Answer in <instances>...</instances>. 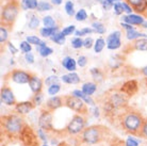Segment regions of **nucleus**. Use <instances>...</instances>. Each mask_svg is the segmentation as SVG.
Wrapping results in <instances>:
<instances>
[{
  "mask_svg": "<svg viewBox=\"0 0 147 146\" xmlns=\"http://www.w3.org/2000/svg\"><path fill=\"white\" fill-rule=\"evenodd\" d=\"M123 64V60L121 59V57L118 55H112L109 60V65H110L111 68H113V70H116L118 68L119 66Z\"/></svg>",
  "mask_w": 147,
  "mask_h": 146,
  "instance_id": "393cba45",
  "label": "nucleus"
},
{
  "mask_svg": "<svg viewBox=\"0 0 147 146\" xmlns=\"http://www.w3.org/2000/svg\"><path fill=\"white\" fill-rule=\"evenodd\" d=\"M7 37H9V32H7V27L1 25V27H0V44H5L7 42Z\"/></svg>",
  "mask_w": 147,
  "mask_h": 146,
  "instance_id": "72a5a7b5",
  "label": "nucleus"
},
{
  "mask_svg": "<svg viewBox=\"0 0 147 146\" xmlns=\"http://www.w3.org/2000/svg\"><path fill=\"white\" fill-rule=\"evenodd\" d=\"M90 73H91V75H92L94 81L97 82V83H98V82H101V81L103 80V73L99 70V68L93 67V68L90 70Z\"/></svg>",
  "mask_w": 147,
  "mask_h": 146,
  "instance_id": "a878e982",
  "label": "nucleus"
},
{
  "mask_svg": "<svg viewBox=\"0 0 147 146\" xmlns=\"http://www.w3.org/2000/svg\"><path fill=\"white\" fill-rule=\"evenodd\" d=\"M61 91V84L60 83H57V84H52L50 87H48V90H47V93L48 95L52 96H57V94Z\"/></svg>",
  "mask_w": 147,
  "mask_h": 146,
  "instance_id": "c9c22d12",
  "label": "nucleus"
},
{
  "mask_svg": "<svg viewBox=\"0 0 147 146\" xmlns=\"http://www.w3.org/2000/svg\"><path fill=\"white\" fill-rule=\"evenodd\" d=\"M26 41L29 43V44L36 45V46H38V45H40V43L42 42V40H40L38 36H36V35H29V36L26 37Z\"/></svg>",
  "mask_w": 147,
  "mask_h": 146,
  "instance_id": "a18cd8bd",
  "label": "nucleus"
},
{
  "mask_svg": "<svg viewBox=\"0 0 147 146\" xmlns=\"http://www.w3.org/2000/svg\"><path fill=\"white\" fill-rule=\"evenodd\" d=\"M2 127L4 132L11 137L22 135L25 129L24 120L19 114H10L2 118Z\"/></svg>",
  "mask_w": 147,
  "mask_h": 146,
  "instance_id": "f03ea898",
  "label": "nucleus"
},
{
  "mask_svg": "<svg viewBox=\"0 0 147 146\" xmlns=\"http://www.w3.org/2000/svg\"><path fill=\"white\" fill-rule=\"evenodd\" d=\"M133 48L138 51H147V37H141L134 41Z\"/></svg>",
  "mask_w": 147,
  "mask_h": 146,
  "instance_id": "5701e85b",
  "label": "nucleus"
},
{
  "mask_svg": "<svg viewBox=\"0 0 147 146\" xmlns=\"http://www.w3.org/2000/svg\"><path fill=\"white\" fill-rule=\"evenodd\" d=\"M37 137L46 144V142H47V133H46V130L42 129V128H38L37 129Z\"/></svg>",
  "mask_w": 147,
  "mask_h": 146,
  "instance_id": "09e8293b",
  "label": "nucleus"
},
{
  "mask_svg": "<svg viewBox=\"0 0 147 146\" xmlns=\"http://www.w3.org/2000/svg\"><path fill=\"white\" fill-rule=\"evenodd\" d=\"M107 48L110 50H117L118 48L121 47V31H113L110 33L107 37Z\"/></svg>",
  "mask_w": 147,
  "mask_h": 146,
  "instance_id": "1a4fd4ad",
  "label": "nucleus"
},
{
  "mask_svg": "<svg viewBox=\"0 0 147 146\" xmlns=\"http://www.w3.org/2000/svg\"><path fill=\"white\" fill-rule=\"evenodd\" d=\"M63 2V0H51V3L53 5H61Z\"/></svg>",
  "mask_w": 147,
  "mask_h": 146,
  "instance_id": "052dcab7",
  "label": "nucleus"
},
{
  "mask_svg": "<svg viewBox=\"0 0 147 146\" xmlns=\"http://www.w3.org/2000/svg\"><path fill=\"white\" fill-rule=\"evenodd\" d=\"M45 84L47 85V87H50L52 84H57V83H60V78L57 75H51V76H48L46 79H45Z\"/></svg>",
  "mask_w": 147,
  "mask_h": 146,
  "instance_id": "ea45409f",
  "label": "nucleus"
},
{
  "mask_svg": "<svg viewBox=\"0 0 147 146\" xmlns=\"http://www.w3.org/2000/svg\"><path fill=\"white\" fill-rule=\"evenodd\" d=\"M140 135L143 137V138H145V139H147V120L144 121V124H143V126H142V129H141Z\"/></svg>",
  "mask_w": 147,
  "mask_h": 146,
  "instance_id": "864d4df0",
  "label": "nucleus"
},
{
  "mask_svg": "<svg viewBox=\"0 0 147 146\" xmlns=\"http://www.w3.org/2000/svg\"><path fill=\"white\" fill-rule=\"evenodd\" d=\"M141 73H142V75H143L144 77H146L147 78V65L141 68Z\"/></svg>",
  "mask_w": 147,
  "mask_h": 146,
  "instance_id": "bf43d9fd",
  "label": "nucleus"
},
{
  "mask_svg": "<svg viewBox=\"0 0 147 146\" xmlns=\"http://www.w3.org/2000/svg\"><path fill=\"white\" fill-rule=\"evenodd\" d=\"M81 139L85 144L94 145L100 142L102 139V132L99 126H90L86 127L81 133Z\"/></svg>",
  "mask_w": 147,
  "mask_h": 146,
  "instance_id": "20e7f679",
  "label": "nucleus"
},
{
  "mask_svg": "<svg viewBox=\"0 0 147 146\" xmlns=\"http://www.w3.org/2000/svg\"><path fill=\"white\" fill-rule=\"evenodd\" d=\"M62 106H64V98L59 96H52L46 101V110L49 111H55Z\"/></svg>",
  "mask_w": 147,
  "mask_h": 146,
  "instance_id": "2eb2a0df",
  "label": "nucleus"
},
{
  "mask_svg": "<svg viewBox=\"0 0 147 146\" xmlns=\"http://www.w3.org/2000/svg\"><path fill=\"white\" fill-rule=\"evenodd\" d=\"M123 22H126V24H129L131 26H142L145 19L142 15L140 14H129V15H124L123 17Z\"/></svg>",
  "mask_w": 147,
  "mask_h": 146,
  "instance_id": "4468645a",
  "label": "nucleus"
},
{
  "mask_svg": "<svg viewBox=\"0 0 147 146\" xmlns=\"http://www.w3.org/2000/svg\"><path fill=\"white\" fill-rule=\"evenodd\" d=\"M37 124H38V127L46 130V131H51L53 129L51 111H49V110L42 111L38 118H37Z\"/></svg>",
  "mask_w": 147,
  "mask_h": 146,
  "instance_id": "0eeeda50",
  "label": "nucleus"
},
{
  "mask_svg": "<svg viewBox=\"0 0 147 146\" xmlns=\"http://www.w3.org/2000/svg\"><path fill=\"white\" fill-rule=\"evenodd\" d=\"M114 1H115V2H121V0H114Z\"/></svg>",
  "mask_w": 147,
  "mask_h": 146,
  "instance_id": "0e129e2a",
  "label": "nucleus"
},
{
  "mask_svg": "<svg viewBox=\"0 0 147 146\" xmlns=\"http://www.w3.org/2000/svg\"><path fill=\"white\" fill-rule=\"evenodd\" d=\"M121 3H123V7H124V12H125L126 14H127V15L132 14V12H133V7H131L130 4L127 3L126 1H123Z\"/></svg>",
  "mask_w": 147,
  "mask_h": 146,
  "instance_id": "3c124183",
  "label": "nucleus"
},
{
  "mask_svg": "<svg viewBox=\"0 0 147 146\" xmlns=\"http://www.w3.org/2000/svg\"><path fill=\"white\" fill-rule=\"evenodd\" d=\"M19 49L22 51V53H28V52H31L32 50V45L29 44L27 41H22L20 43H19Z\"/></svg>",
  "mask_w": 147,
  "mask_h": 146,
  "instance_id": "58836bf2",
  "label": "nucleus"
},
{
  "mask_svg": "<svg viewBox=\"0 0 147 146\" xmlns=\"http://www.w3.org/2000/svg\"><path fill=\"white\" fill-rule=\"evenodd\" d=\"M142 28H144V29H147V20H145V22L142 24V26H141Z\"/></svg>",
  "mask_w": 147,
  "mask_h": 146,
  "instance_id": "680f3d73",
  "label": "nucleus"
},
{
  "mask_svg": "<svg viewBox=\"0 0 147 146\" xmlns=\"http://www.w3.org/2000/svg\"><path fill=\"white\" fill-rule=\"evenodd\" d=\"M28 84H29V88L32 91V93H34V94L42 93V90H43V80L40 79V77L32 75Z\"/></svg>",
  "mask_w": 147,
  "mask_h": 146,
  "instance_id": "dca6fc26",
  "label": "nucleus"
},
{
  "mask_svg": "<svg viewBox=\"0 0 147 146\" xmlns=\"http://www.w3.org/2000/svg\"><path fill=\"white\" fill-rule=\"evenodd\" d=\"M106 46H107L106 41L103 40L102 37H98V39H96L95 44H94V51H95L96 53H100L105 49Z\"/></svg>",
  "mask_w": 147,
  "mask_h": 146,
  "instance_id": "bb28decb",
  "label": "nucleus"
},
{
  "mask_svg": "<svg viewBox=\"0 0 147 146\" xmlns=\"http://www.w3.org/2000/svg\"><path fill=\"white\" fill-rule=\"evenodd\" d=\"M34 103L32 100H27V101L17 102L15 105V112L19 115H25V114H29L32 110L34 109Z\"/></svg>",
  "mask_w": 147,
  "mask_h": 146,
  "instance_id": "f8f14e48",
  "label": "nucleus"
},
{
  "mask_svg": "<svg viewBox=\"0 0 147 146\" xmlns=\"http://www.w3.org/2000/svg\"><path fill=\"white\" fill-rule=\"evenodd\" d=\"M81 91L84 93L85 95L88 96H92L94 95L97 91V84L95 82H85V83L82 84L81 87Z\"/></svg>",
  "mask_w": 147,
  "mask_h": 146,
  "instance_id": "aec40b11",
  "label": "nucleus"
},
{
  "mask_svg": "<svg viewBox=\"0 0 147 146\" xmlns=\"http://www.w3.org/2000/svg\"><path fill=\"white\" fill-rule=\"evenodd\" d=\"M42 146H49V145H48V144H43Z\"/></svg>",
  "mask_w": 147,
  "mask_h": 146,
  "instance_id": "69168bd1",
  "label": "nucleus"
},
{
  "mask_svg": "<svg viewBox=\"0 0 147 146\" xmlns=\"http://www.w3.org/2000/svg\"><path fill=\"white\" fill-rule=\"evenodd\" d=\"M121 26L126 30V31H130V30H134V29H136L133 26L129 25V24H126V22H121Z\"/></svg>",
  "mask_w": 147,
  "mask_h": 146,
  "instance_id": "4d7b16f0",
  "label": "nucleus"
},
{
  "mask_svg": "<svg viewBox=\"0 0 147 146\" xmlns=\"http://www.w3.org/2000/svg\"><path fill=\"white\" fill-rule=\"evenodd\" d=\"M57 32H59V28L55 27V28H46V27H43L40 29V35L42 37H50L52 35H55Z\"/></svg>",
  "mask_w": 147,
  "mask_h": 146,
  "instance_id": "4be33fe9",
  "label": "nucleus"
},
{
  "mask_svg": "<svg viewBox=\"0 0 147 146\" xmlns=\"http://www.w3.org/2000/svg\"><path fill=\"white\" fill-rule=\"evenodd\" d=\"M113 11H114V14L117 15V16L121 15L123 13H125V12H124L123 3H121V2H115L113 5Z\"/></svg>",
  "mask_w": 147,
  "mask_h": 146,
  "instance_id": "c03bdc74",
  "label": "nucleus"
},
{
  "mask_svg": "<svg viewBox=\"0 0 147 146\" xmlns=\"http://www.w3.org/2000/svg\"><path fill=\"white\" fill-rule=\"evenodd\" d=\"M139 144H140V141L132 135H129L125 141V146H139Z\"/></svg>",
  "mask_w": 147,
  "mask_h": 146,
  "instance_id": "37998d69",
  "label": "nucleus"
},
{
  "mask_svg": "<svg viewBox=\"0 0 147 146\" xmlns=\"http://www.w3.org/2000/svg\"><path fill=\"white\" fill-rule=\"evenodd\" d=\"M0 99L1 102L7 105V106H14L17 103L16 102V98L13 91L9 87H3L0 91Z\"/></svg>",
  "mask_w": 147,
  "mask_h": 146,
  "instance_id": "9d476101",
  "label": "nucleus"
},
{
  "mask_svg": "<svg viewBox=\"0 0 147 146\" xmlns=\"http://www.w3.org/2000/svg\"><path fill=\"white\" fill-rule=\"evenodd\" d=\"M37 49V52L40 53V57H43V58H47L49 55H52V52H53V49L51 47H49V46H44V47H36Z\"/></svg>",
  "mask_w": 147,
  "mask_h": 146,
  "instance_id": "c756f323",
  "label": "nucleus"
},
{
  "mask_svg": "<svg viewBox=\"0 0 147 146\" xmlns=\"http://www.w3.org/2000/svg\"><path fill=\"white\" fill-rule=\"evenodd\" d=\"M19 5L17 1H9L2 7L1 11V22L3 26H12L16 20L19 13Z\"/></svg>",
  "mask_w": 147,
  "mask_h": 146,
  "instance_id": "7ed1b4c3",
  "label": "nucleus"
},
{
  "mask_svg": "<svg viewBox=\"0 0 147 146\" xmlns=\"http://www.w3.org/2000/svg\"><path fill=\"white\" fill-rule=\"evenodd\" d=\"M62 66L65 68L66 70H68L69 73H74L76 68H77V61L75 60L74 58L69 57V55H67L65 58H63L62 62H61Z\"/></svg>",
  "mask_w": 147,
  "mask_h": 146,
  "instance_id": "a211bd4d",
  "label": "nucleus"
},
{
  "mask_svg": "<svg viewBox=\"0 0 147 146\" xmlns=\"http://www.w3.org/2000/svg\"><path fill=\"white\" fill-rule=\"evenodd\" d=\"M31 74L22 70H14L10 74L11 80L17 84H28L31 79Z\"/></svg>",
  "mask_w": 147,
  "mask_h": 146,
  "instance_id": "6e6552de",
  "label": "nucleus"
},
{
  "mask_svg": "<svg viewBox=\"0 0 147 146\" xmlns=\"http://www.w3.org/2000/svg\"><path fill=\"white\" fill-rule=\"evenodd\" d=\"M100 4L102 5V9L105 10V11H109V10H111L112 7H113V5L111 3H109L107 0H102L101 2H100Z\"/></svg>",
  "mask_w": 147,
  "mask_h": 146,
  "instance_id": "5fc2aeb1",
  "label": "nucleus"
},
{
  "mask_svg": "<svg viewBox=\"0 0 147 146\" xmlns=\"http://www.w3.org/2000/svg\"><path fill=\"white\" fill-rule=\"evenodd\" d=\"M38 1L37 0H22L20 1V7L25 11L28 10H36L37 5H38Z\"/></svg>",
  "mask_w": 147,
  "mask_h": 146,
  "instance_id": "412c9836",
  "label": "nucleus"
},
{
  "mask_svg": "<svg viewBox=\"0 0 147 146\" xmlns=\"http://www.w3.org/2000/svg\"><path fill=\"white\" fill-rule=\"evenodd\" d=\"M70 44L74 49H80V48L84 47V42L81 37H74L73 40L70 41Z\"/></svg>",
  "mask_w": 147,
  "mask_h": 146,
  "instance_id": "e433bc0d",
  "label": "nucleus"
},
{
  "mask_svg": "<svg viewBox=\"0 0 147 146\" xmlns=\"http://www.w3.org/2000/svg\"><path fill=\"white\" fill-rule=\"evenodd\" d=\"M92 112H93V114H94V116H95V117H99L100 112H99V108H98V107H96V106L93 107Z\"/></svg>",
  "mask_w": 147,
  "mask_h": 146,
  "instance_id": "13d9d810",
  "label": "nucleus"
},
{
  "mask_svg": "<svg viewBox=\"0 0 147 146\" xmlns=\"http://www.w3.org/2000/svg\"><path fill=\"white\" fill-rule=\"evenodd\" d=\"M85 118L82 114H76L71 117V120L66 126V131L70 135H77L82 133L85 129Z\"/></svg>",
  "mask_w": 147,
  "mask_h": 146,
  "instance_id": "39448f33",
  "label": "nucleus"
},
{
  "mask_svg": "<svg viewBox=\"0 0 147 146\" xmlns=\"http://www.w3.org/2000/svg\"><path fill=\"white\" fill-rule=\"evenodd\" d=\"M94 30V32L98 33V34H105L106 33V27L102 22H92V26H91Z\"/></svg>",
  "mask_w": 147,
  "mask_h": 146,
  "instance_id": "7c9ffc66",
  "label": "nucleus"
},
{
  "mask_svg": "<svg viewBox=\"0 0 147 146\" xmlns=\"http://www.w3.org/2000/svg\"><path fill=\"white\" fill-rule=\"evenodd\" d=\"M138 91V83L136 80H130L124 83L123 88L121 89V92H123L125 95L132 96Z\"/></svg>",
  "mask_w": 147,
  "mask_h": 146,
  "instance_id": "f3484780",
  "label": "nucleus"
},
{
  "mask_svg": "<svg viewBox=\"0 0 147 146\" xmlns=\"http://www.w3.org/2000/svg\"><path fill=\"white\" fill-rule=\"evenodd\" d=\"M52 9V3H49L47 1H40L38 5H37L36 11L37 12H45V11H50Z\"/></svg>",
  "mask_w": 147,
  "mask_h": 146,
  "instance_id": "4c0bfd02",
  "label": "nucleus"
},
{
  "mask_svg": "<svg viewBox=\"0 0 147 146\" xmlns=\"http://www.w3.org/2000/svg\"><path fill=\"white\" fill-rule=\"evenodd\" d=\"M61 32H62L63 35H65V36L71 35L73 33L76 32V26H74V25L67 26V27H65V28H63V29L61 30Z\"/></svg>",
  "mask_w": 147,
  "mask_h": 146,
  "instance_id": "79ce46f5",
  "label": "nucleus"
},
{
  "mask_svg": "<svg viewBox=\"0 0 147 146\" xmlns=\"http://www.w3.org/2000/svg\"><path fill=\"white\" fill-rule=\"evenodd\" d=\"M126 2L133 7V11H136V14L144 15L147 9V0H126Z\"/></svg>",
  "mask_w": 147,
  "mask_h": 146,
  "instance_id": "ddd939ff",
  "label": "nucleus"
},
{
  "mask_svg": "<svg viewBox=\"0 0 147 146\" xmlns=\"http://www.w3.org/2000/svg\"><path fill=\"white\" fill-rule=\"evenodd\" d=\"M81 78L80 76L78 75L77 73H69V74H66V75H63L61 77V81H63L64 83L66 84H78L80 82Z\"/></svg>",
  "mask_w": 147,
  "mask_h": 146,
  "instance_id": "6ab92c4d",
  "label": "nucleus"
},
{
  "mask_svg": "<svg viewBox=\"0 0 147 146\" xmlns=\"http://www.w3.org/2000/svg\"><path fill=\"white\" fill-rule=\"evenodd\" d=\"M25 60L28 64H33L34 63V55L32 52H28L25 55Z\"/></svg>",
  "mask_w": 147,
  "mask_h": 146,
  "instance_id": "603ef678",
  "label": "nucleus"
},
{
  "mask_svg": "<svg viewBox=\"0 0 147 146\" xmlns=\"http://www.w3.org/2000/svg\"><path fill=\"white\" fill-rule=\"evenodd\" d=\"M64 106L69 108L75 112H78L79 114H83L86 112V105L85 102L80 98H77L73 95L65 96L64 97Z\"/></svg>",
  "mask_w": 147,
  "mask_h": 146,
  "instance_id": "423d86ee",
  "label": "nucleus"
},
{
  "mask_svg": "<svg viewBox=\"0 0 147 146\" xmlns=\"http://www.w3.org/2000/svg\"><path fill=\"white\" fill-rule=\"evenodd\" d=\"M43 100H44V96L42 93L34 94L33 98H32V102L34 103V106H40L43 103Z\"/></svg>",
  "mask_w": 147,
  "mask_h": 146,
  "instance_id": "49530a36",
  "label": "nucleus"
},
{
  "mask_svg": "<svg viewBox=\"0 0 147 146\" xmlns=\"http://www.w3.org/2000/svg\"><path fill=\"white\" fill-rule=\"evenodd\" d=\"M64 10H65V13H66L68 16H74V15H76L75 13V4H74L73 1H70V0H67L66 2H65V5H64Z\"/></svg>",
  "mask_w": 147,
  "mask_h": 146,
  "instance_id": "2f4dec72",
  "label": "nucleus"
},
{
  "mask_svg": "<svg viewBox=\"0 0 147 146\" xmlns=\"http://www.w3.org/2000/svg\"><path fill=\"white\" fill-rule=\"evenodd\" d=\"M126 37L129 41H136L139 40V39H141V37H147V35L144 34V33L139 32V31H136L134 29V30H130V31H126Z\"/></svg>",
  "mask_w": 147,
  "mask_h": 146,
  "instance_id": "b1692460",
  "label": "nucleus"
},
{
  "mask_svg": "<svg viewBox=\"0 0 147 146\" xmlns=\"http://www.w3.org/2000/svg\"><path fill=\"white\" fill-rule=\"evenodd\" d=\"M144 120L140 113L136 112H127L121 117V124L126 131L132 135H140L141 129L144 124Z\"/></svg>",
  "mask_w": 147,
  "mask_h": 146,
  "instance_id": "f257e3e1",
  "label": "nucleus"
},
{
  "mask_svg": "<svg viewBox=\"0 0 147 146\" xmlns=\"http://www.w3.org/2000/svg\"><path fill=\"white\" fill-rule=\"evenodd\" d=\"M83 42H84V48H86V49H90V48L94 47V44H95L94 40H93L91 36L85 37L84 40H83Z\"/></svg>",
  "mask_w": 147,
  "mask_h": 146,
  "instance_id": "8fccbe9b",
  "label": "nucleus"
},
{
  "mask_svg": "<svg viewBox=\"0 0 147 146\" xmlns=\"http://www.w3.org/2000/svg\"><path fill=\"white\" fill-rule=\"evenodd\" d=\"M144 16H145V17H147V9H146V11H145V13H144Z\"/></svg>",
  "mask_w": 147,
  "mask_h": 146,
  "instance_id": "e2e57ef3",
  "label": "nucleus"
},
{
  "mask_svg": "<svg viewBox=\"0 0 147 146\" xmlns=\"http://www.w3.org/2000/svg\"><path fill=\"white\" fill-rule=\"evenodd\" d=\"M75 18H76L77 22H85L86 18H88V13H86L84 9H80L75 15Z\"/></svg>",
  "mask_w": 147,
  "mask_h": 146,
  "instance_id": "a19ab883",
  "label": "nucleus"
},
{
  "mask_svg": "<svg viewBox=\"0 0 147 146\" xmlns=\"http://www.w3.org/2000/svg\"><path fill=\"white\" fill-rule=\"evenodd\" d=\"M42 22H43L44 27H46V28H55V27H58V26H57L55 19L53 18L52 16H50V15H46V16H44Z\"/></svg>",
  "mask_w": 147,
  "mask_h": 146,
  "instance_id": "c85d7f7f",
  "label": "nucleus"
},
{
  "mask_svg": "<svg viewBox=\"0 0 147 146\" xmlns=\"http://www.w3.org/2000/svg\"><path fill=\"white\" fill-rule=\"evenodd\" d=\"M7 49L10 50L12 55H16L17 53V48L15 47L14 44H12V43H7Z\"/></svg>",
  "mask_w": 147,
  "mask_h": 146,
  "instance_id": "6e6d98bb",
  "label": "nucleus"
},
{
  "mask_svg": "<svg viewBox=\"0 0 147 146\" xmlns=\"http://www.w3.org/2000/svg\"><path fill=\"white\" fill-rule=\"evenodd\" d=\"M94 32V30H93L92 27H85L83 29L81 30H76V32L74 33L76 37H82L84 36V35H88V34H92Z\"/></svg>",
  "mask_w": 147,
  "mask_h": 146,
  "instance_id": "f704fd0d",
  "label": "nucleus"
},
{
  "mask_svg": "<svg viewBox=\"0 0 147 146\" xmlns=\"http://www.w3.org/2000/svg\"><path fill=\"white\" fill-rule=\"evenodd\" d=\"M108 102L113 107L114 109H119V108H123L125 106L126 102H127V99H126V96L124 94H121V93H113L110 96Z\"/></svg>",
  "mask_w": 147,
  "mask_h": 146,
  "instance_id": "9b49d317",
  "label": "nucleus"
},
{
  "mask_svg": "<svg viewBox=\"0 0 147 146\" xmlns=\"http://www.w3.org/2000/svg\"><path fill=\"white\" fill-rule=\"evenodd\" d=\"M28 26H29V28L31 30H35L38 28V26H40V19H38V17L35 14L31 15L29 22H28Z\"/></svg>",
  "mask_w": 147,
  "mask_h": 146,
  "instance_id": "473e14b6",
  "label": "nucleus"
},
{
  "mask_svg": "<svg viewBox=\"0 0 147 146\" xmlns=\"http://www.w3.org/2000/svg\"><path fill=\"white\" fill-rule=\"evenodd\" d=\"M88 64V58L85 55H79L77 59V65L79 67H85Z\"/></svg>",
  "mask_w": 147,
  "mask_h": 146,
  "instance_id": "de8ad7c7",
  "label": "nucleus"
},
{
  "mask_svg": "<svg viewBox=\"0 0 147 146\" xmlns=\"http://www.w3.org/2000/svg\"><path fill=\"white\" fill-rule=\"evenodd\" d=\"M50 41H52L53 43H55V44L58 45H64L65 42H66V36L63 35V33L61 31H59V32H57L55 35H52L50 37Z\"/></svg>",
  "mask_w": 147,
  "mask_h": 146,
  "instance_id": "cd10ccee",
  "label": "nucleus"
}]
</instances>
